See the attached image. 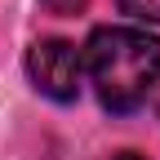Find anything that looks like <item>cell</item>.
<instances>
[{
	"instance_id": "3957f363",
	"label": "cell",
	"mask_w": 160,
	"mask_h": 160,
	"mask_svg": "<svg viewBox=\"0 0 160 160\" xmlns=\"http://www.w3.org/2000/svg\"><path fill=\"white\" fill-rule=\"evenodd\" d=\"M120 9L138 22H160V0H120Z\"/></svg>"
},
{
	"instance_id": "7a4b0ae2",
	"label": "cell",
	"mask_w": 160,
	"mask_h": 160,
	"mask_svg": "<svg viewBox=\"0 0 160 160\" xmlns=\"http://www.w3.org/2000/svg\"><path fill=\"white\" fill-rule=\"evenodd\" d=\"M27 76L31 85L53 98V102H71L80 93V76H85V58L71 40H36L27 53Z\"/></svg>"
},
{
	"instance_id": "5b68a950",
	"label": "cell",
	"mask_w": 160,
	"mask_h": 160,
	"mask_svg": "<svg viewBox=\"0 0 160 160\" xmlns=\"http://www.w3.org/2000/svg\"><path fill=\"white\" fill-rule=\"evenodd\" d=\"M111 160H142V156H133V151H120V156H111Z\"/></svg>"
},
{
	"instance_id": "6da1fadb",
	"label": "cell",
	"mask_w": 160,
	"mask_h": 160,
	"mask_svg": "<svg viewBox=\"0 0 160 160\" xmlns=\"http://www.w3.org/2000/svg\"><path fill=\"white\" fill-rule=\"evenodd\" d=\"M80 58L107 111H133L160 85V40L138 27H98Z\"/></svg>"
},
{
	"instance_id": "277c9868",
	"label": "cell",
	"mask_w": 160,
	"mask_h": 160,
	"mask_svg": "<svg viewBox=\"0 0 160 160\" xmlns=\"http://www.w3.org/2000/svg\"><path fill=\"white\" fill-rule=\"evenodd\" d=\"M49 13H76V9H85V0H40Z\"/></svg>"
}]
</instances>
